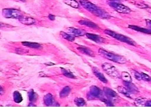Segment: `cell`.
Segmentation results:
<instances>
[{
	"label": "cell",
	"mask_w": 151,
	"mask_h": 107,
	"mask_svg": "<svg viewBox=\"0 0 151 107\" xmlns=\"http://www.w3.org/2000/svg\"><path fill=\"white\" fill-rule=\"evenodd\" d=\"M79 3L82 6L90 13L102 19H109L110 15L106 11L97 7L88 0H79Z\"/></svg>",
	"instance_id": "cell-1"
},
{
	"label": "cell",
	"mask_w": 151,
	"mask_h": 107,
	"mask_svg": "<svg viewBox=\"0 0 151 107\" xmlns=\"http://www.w3.org/2000/svg\"><path fill=\"white\" fill-rule=\"evenodd\" d=\"M99 52L102 57L115 63L124 64L127 62V60L124 57L108 52L107 50L102 49H100L99 50Z\"/></svg>",
	"instance_id": "cell-2"
},
{
	"label": "cell",
	"mask_w": 151,
	"mask_h": 107,
	"mask_svg": "<svg viewBox=\"0 0 151 107\" xmlns=\"http://www.w3.org/2000/svg\"><path fill=\"white\" fill-rule=\"evenodd\" d=\"M105 34L112 37L113 38L116 39L117 40H120L121 42L123 43H126L127 44L131 45L132 46H136V43L134 40H132V39L129 38L128 37L125 36L124 35L119 34L115 32H113L112 30H106L104 31Z\"/></svg>",
	"instance_id": "cell-3"
},
{
	"label": "cell",
	"mask_w": 151,
	"mask_h": 107,
	"mask_svg": "<svg viewBox=\"0 0 151 107\" xmlns=\"http://www.w3.org/2000/svg\"><path fill=\"white\" fill-rule=\"evenodd\" d=\"M102 68L103 71L110 77L113 78H119L121 77L117 69L110 63H104L102 65Z\"/></svg>",
	"instance_id": "cell-4"
},
{
	"label": "cell",
	"mask_w": 151,
	"mask_h": 107,
	"mask_svg": "<svg viewBox=\"0 0 151 107\" xmlns=\"http://www.w3.org/2000/svg\"><path fill=\"white\" fill-rule=\"evenodd\" d=\"M109 4L110 6L114 9L118 13H131V10L126 6L122 4H119L114 1H110L109 2Z\"/></svg>",
	"instance_id": "cell-5"
},
{
	"label": "cell",
	"mask_w": 151,
	"mask_h": 107,
	"mask_svg": "<svg viewBox=\"0 0 151 107\" xmlns=\"http://www.w3.org/2000/svg\"><path fill=\"white\" fill-rule=\"evenodd\" d=\"M2 13L4 16L7 18L19 19L22 16L21 12L17 9H4L2 11Z\"/></svg>",
	"instance_id": "cell-6"
},
{
	"label": "cell",
	"mask_w": 151,
	"mask_h": 107,
	"mask_svg": "<svg viewBox=\"0 0 151 107\" xmlns=\"http://www.w3.org/2000/svg\"><path fill=\"white\" fill-rule=\"evenodd\" d=\"M102 91L98 87L92 86L90 88L88 97L91 99L100 98L102 96Z\"/></svg>",
	"instance_id": "cell-7"
},
{
	"label": "cell",
	"mask_w": 151,
	"mask_h": 107,
	"mask_svg": "<svg viewBox=\"0 0 151 107\" xmlns=\"http://www.w3.org/2000/svg\"><path fill=\"white\" fill-rule=\"evenodd\" d=\"M67 30L69 34H71L75 37L82 36L86 34L85 30L72 27L68 28L67 29Z\"/></svg>",
	"instance_id": "cell-8"
},
{
	"label": "cell",
	"mask_w": 151,
	"mask_h": 107,
	"mask_svg": "<svg viewBox=\"0 0 151 107\" xmlns=\"http://www.w3.org/2000/svg\"><path fill=\"white\" fill-rule=\"evenodd\" d=\"M19 21L22 23L27 25H32L35 24V21L34 19L24 16H22L20 18H19Z\"/></svg>",
	"instance_id": "cell-9"
},
{
	"label": "cell",
	"mask_w": 151,
	"mask_h": 107,
	"mask_svg": "<svg viewBox=\"0 0 151 107\" xmlns=\"http://www.w3.org/2000/svg\"><path fill=\"white\" fill-rule=\"evenodd\" d=\"M92 71H93V73L96 76V77L100 79L101 81H102L103 83H106L108 82L107 79H106V78L105 77L104 75L102 74L100 71L97 68H93L92 69Z\"/></svg>",
	"instance_id": "cell-10"
},
{
	"label": "cell",
	"mask_w": 151,
	"mask_h": 107,
	"mask_svg": "<svg viewBox=\"0 0 151 107\" xmlns=\"http://www.w3.org/2000/svg\"><path fill=\"white\" fill-rule=\"evenodd\" d=\"M103 91L104 92L105 95L107 97H108L109 98H116L118 96L117 93L115 91L109 88L105 87L103 89Z\"/></svg>",
	"instance_id": "cell-11"
},
{
	"label": "cell",
	"mask_w": 151,
	"mask_h": 107,
	"mask_svg": "<svg viewBox=\"0 0 151 107\" xmlns=\"http://www.w3.org/2000/svg\"><path fill=\"white\" fill-rule=\"evenodd\" d=\"M87 38L93 40L96 43H101L103 42V39L101 38L100 36L96 34H92V33H87L86 34Z\"/></svg>",
	"instance_id": "cell-12"
},
{
	"label": "cell",
	"mask_w": 151,
	"mask_h": 107,
	"mask_svg": "<svg viewBox=\"0 0 151 107\" xmlns=\"http://www.w3.org/2000/svg\"><path fill=\"white\" fill-rule=\"evenodd\" d=\"M124 84L129 92L131 93H137L138 91L137 88L134 84L131 83V82H124Z\"/></svg>",
	"instance_id": "cell-13"
},
{
	"label": "cell",
	"mask_w": 151,
	"mask_h": 107,
	"mask_svg": "<svg viewBox=\"0 0 151 107\" xmlns=\"http://www.w3.org/2000/svg\"><path fill=\"white\" fill-rule=\"evenodd\" d=\"M129 27L131 28V29H132V30L137 31V32H141V33H144L151 34V30L149 29L142 28L140 27L137 26L135 25H129Z\"/></svg>",
	"instance_id": "cell-14"
},
{
	"label": "cell",
	"mask_w": 151,
	"mask_h": 107,
	"mask_svg": "<svg viewBox=\"0 0 151 107\" xmlns=\"http://www.w3.org/2000/svg\"><path fill=\"white\" fill-rule=\"evenodd\" d=\"M78 23L81 25H85L86 26L88 27L89 28H93V29H97L99 28L97 24L88 21L81 20L78 21Z\"/></svg>",
	"instance_id": "cell-15"
},
{
	"label": "cell",
	"mask_w": 151,
	"mask_h": 107,
	"mask_svg": "<svg viewBox=\"0 0 151 107\" xmlns=\"http://www.w3.org/2000/svg\"><path fill=\"white\" fill-rule=\"evenodd\" d=\"M54 101L53 96L50 93H48L45 96L44 98V102L47 106H50L52 105Z\"/></svg>",
	"instance_id": "cell-16"
},
{
	"label": "cell",
	"mask_w": 151,
	"mask_h": 107,
	"mask_svg": "<svg viewBox=\"0 0 151 107\" xmlns=\"http://www.w3.org/2000/svg\"><path fill=\"white\" fill-rule=\"evenodd\" d=\"M22 44L23 45L27 47L31 48H34V49H40L42 48V45L41 44L36 43H31V42H22Z\"/></svg>",
	"instance_id": "cell-17"
},
{
	"label": "cell",
	"mask_w": 151,
	"mask_h": 107,
	"mask_svg": "<svg viewBox=\"0 0 151 107\" xmlns=\"http://www.w3.org/2000/svg\"><path fill=\"white\" fill-rule=\"evenodd\" d=\"M78 50L83 54H86L91 57L95 56L94 53H93V52L88 48H85V47H78Z\"/></svg>",
	"instance_id": "cell-18"
},
{
	"label": "cell",
	"mask_w": 151,
	"mask_h": 107,
	"mask_svg": "<svg viewBox=\"0 0 151 107\" xmlns=\"http://www.w3.org/2000/svg\"><path fill=\"white\" fill-rule=\"evenodd\" d=\"M13 98H14V102L17 103H20L23 101V98L22 95L19 91H15L14 92L13 94Z\"/></svg>",
	"instance_id": "cell-19"
},
{
	"label": "cell",
	"mask_w": 151,
	"mask_h": 107,
	"mask_svg": "<svg viewBox=\"0 0 151 107\" xmlns=\"http://www.w3.org/2000/svg\"><path fill=\"white\" fill-rule=\"evenodd\" d=\"M63 1L67 5H69L72 7L76 9L79 7V4L76 0H63Z\"/></svg>",
	"instance_id": "cell-20"
},
{
	"label": "cell",
	"mask_w": 151,
	"mask_h": 107,
	"mask_svg": "<svg viewBox=\"0 0 151 107\" xmlns=\"http://www.w3.org/2000/svg\"><path fill=\"white\" fill-rule=\"evenodd\" d=\"M70 91L71 89L70 87L68 86H65L60 92V94H59L60 97L61 98H65V97H67L68 96L69 93L70 92Z\"/></svg>",
	"instance_id": "cell-21"
},
{
	"label": "cell",
	"mask_w": 151,
	"mask_h": 107,
	"mask_svg": "<svg viewBox=\"0 0 151 107\" xmlns=\"http://www.w3.org/2000/svg\"><path fill=\"white\" fill-rule=\"evenodd\" d=\"M60 34L61 36L65 39L69 40L70 42H73L74 40L75 36L72 35L71 34H69V33L68 34L67 33L63 32H61Z\"/></svg>",
	"instance_id": "cell-22"
},
{
	"label": "cell",
	"mask_w": 151,
	"mask_h": 107,
	"mask_svg": "<svg viewBox=\"0 0 151 107\" xmlns=\"http://www.w3.org/2000/svg\"><path fill=\"white\" fill-rule=\"evenodd\" d=\"M121 78L124 82H131L132 78L130 75L127 72H122L121 74Z\"/></svg>",
	"instance_id": "cell-23"
},
{
	"label": "cell",
	"mask_w": 151,
	"mask_h": 107,
	"mask_svg": "<svg viewBox=\"0 0 151 107\" xmlns=\"http://www.w3.org/2000/svg\"><path fill=\"white\" fill-rule=\"evenodd\" d=\"M117 89H118V91L119 92L122 93V94L124 95V96L128 97V98H131L130 94H129V91L127 90L126 88L122 87V86H120V87H119L117 88Z\"/></svg>",
	"instance_id": "cell-24"
},
{
	"label": "cell",
	"mask_w": 151,
	"mask_h": 107,
	"mask_svg": "<svg viewBox=\"0 0 151 107\" xmlns=\"http://www.w3.org/2000/svg\"><path fill=\"white\" fill-rule=\"evenodd\" d=\"M146 101L145 98H138L135 101L134 103L137 106H145Z\"/></svg>",
	"instance_id": "cell-25"
},
{
	"label": "cell",
	"mask_w": 151,
	"mask_h": 107,
	"mask_svg": "<svg viewBox=\"0 0 151 107\" xmlns=\"http://www.w3.org/2000/svg\"><path fill=\"white\" fill-rule=\"evenodd\" d=\"M75 103L77 106L79 107H82L86 105V101L83 98H77L75 99Z\"/></svg>",
	"instance_id": "cell-26"
},
{
	"label": "cell",
	"mask_w": 151,
	"mask_h": 107,
	"mask_svg": "<svg viewBox=\"0 0 151 107\" xmlns=\"http://www.w3.org/2000/svg\"><path fill=\"white\" fill-rule=\"evenodd\" d=\"M61 72L65 76V77L69 78L74 79L75 78V76L72 74L71 72H69V71H67V69H65L62 68Z\"/></svg>",
	"instance_id": "cell-27"
},
{
	"label": "cell",
	"mask_w": 151,
	"mask_h": 107,
	"mask_svg": "<svg viewBox=\"0 0 151 107\" xmlns=\"http://www.w3.org/2000/svg\"><path fill=\"white\" fill-rule=\"evenodd\" d=\"M28 97H29V101H34L36 100L37 95L33 89H31L28 93Z\"/></svg>",
	"instance_id": "cell-28"
},
{
	"label": "cell",
	"mask_w": 151,
	"mask_h": 107,
	"mask_svg": "<svg viewBox=\"0 0 151 107\" xmlns=\"http://www.w3.org/2000/svg\"><path fill=\"white\" fill-rule=\"evenodd\" d=\"M141 77H142V80H144L145 81H151V77L149 76L148 75L142 72L141 73Z\"/></svg>",
	"instance_id": "cell-29"
},
{
	"label": "cell",
	"mask_w": 151,
	"mask_h": 107,
	"mask_svg": "<svg viewBox=\"0 0 151 107\" xmlns=\"http://www.w3.org/2000/svg\"><path fill=\"white\" fill-rule=\"evenodd\" d=\"M134 76L136 79H137L138 81H141L142 80V77H141V73H139L138 72L135 71L134 72Z\"/></svg>",
	"instance_id": "cell-30"
},
{
	"label": "cell",
	"mask_w": 151,
	"mask_h": 107,
	"mask_svg": "<svg viewBox=\"0 0 151 107\" xmlns=\"http://www.w3.org/2000/svg\"><path fill=\"white\" fill-rule=\"evenodd\" d=\"M102 101L104 102L105 104L107 105V106H113L114 105H113L112 102H111V101L109 100H106V99H103L102 100Z\"/></svg>",
	"instance_id": "cell-31"
},
{
	"label": "cell",
	"mask_w": 151,
	"mask_h": 107,
	"mask_svg": "<svg viewBox=\"0 0 151 107\" xmlns=\"http://www.w3.org/2000/svg\"><path fill=\"white\" fill-rule=\"evenodd\" d=\"M146 25L149 28L151 29V20H147L146 21Z\"/></svg>",
	"instance_id": "cell-32"
},
{
	"label": "cell",
	"mask_w": 151,
	"mask_h": 107,
	"mask_svg": "<svg viewBox=\"0 0 151 107\" xmlns=\"http://www.w3.org/2000/svg\"><path fill=\"white\" fill-rule=\"evenodd\" d=\"M48 18L51 21H54L55 20V16L54 15H52V14H50V15L48 16Z\"/></svg>",
	"instance_id": "cell-33"
},
{
	"label": "cell",
	"mask_w": 151,
	"mask_h": 107,
	"mask_svg": "<svg viewBox=\"0 0 151 107\" xmlns=\"http://www.w3.org/2000/svg\"><path fill=\"white\" fill-rule=\"evenodd\" d=\"M145 106H151V100L146 101Z\"/></svg>",
	"instance_id": "cell-34"
},
{
	"label": "cell",
	"mask_w": 151,
	"mask_h": 107,
	"mask_svg": "<svg viewBox=\"0 0 151 107\" xmlns=\"http://www.w3.org/2000/svg\"><path fill=\"white\" fill-rule=\"evenodd\" d=\"M28 106H36V105H31V104H29V105H28Z\"/></svg>",
	"instance_id": "cell-35"
},
{
	"label": "cell",
	"mask_w": 151,
	"mask_h": 107,
	"mask_svg": "<svg viewBox=\"0 0 151 107\" xmlns=\"http://www.w3.org/2000/svg\"><path fill=\"white\" fill-rule=\"evenodd\" d=\"M21 1H25V0H20Z\"/></svg>",
	"instance_id": "cell-36"
},
{
	"label": "cell",
	"mask_w": 151,
	"mask_h": 107,
	"mask_svg": "<svg viewBox=\"0 0 151 107\" xmlns=\"http://www.w3.org/2000/svg\"><path fill=\"white\" fill-rule=\"evenodd\" d=\"M114 1H116V0H114Z\"/></svg>",
	"instance_id": "cell-37"
}]
</instances>
